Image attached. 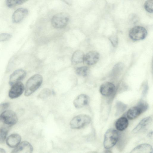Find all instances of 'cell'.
Instances as JSON below:
<instances>
[{
    "label": "cell",
    "instance_id": "obj_1",
    "mask_svg": "<svg viewBox=\"0 0 153 153\" xmlns=\"http://www.w3.org/2000/svg\"><path fill=\"white\" fill-rule=\"evenodd\" d=\"M42 82V77L40 74H36L30 77L26 84L25 95H30L39 88Z\"/></svg>",
    "mask_w": 153,
    "mask_h": 153
},
{
    "label": "cell",
    "instance_id": "obj_2",
    "mask_svg": "<svg viewBox=\"0 0 153 153\" xmlns=\"http://www.w3.org/2000/svg\"><path fill=\"white\" fill-rule=\"evenodd\" d=\"M70 19V16L65 12H61L56 14L51 20L53 26L57 29H61L65 27L68 25Z\"/></svg>",
    "mask_w": 153,
    "mask_h": 153
},
{
    "label": "cell",
    "instance_id": "obj_3",
    "mask_svg": "<svg viewBox=\"0 0 153 153\" xmlns=\"http://www.w3.org/2000/svg\"><path fill=\"white\" fill-rule=\"evenodd\" d=\"M119 138V134L116 130L112 128L108 129L104 135L103 142L104 148L109 149L112 147L116 144Z\"/></svg>",
    "mask_w": 153,
    "mask_h": 153
},
{
    "label": "cell",
    "instance_id": "obj_4",
    "mask_svg": "<svg viewBox=\"0 0 153 153\" xmlns=\"http://www.w3.org/2000/svg\"><path fill=\"white\" fill-rule=\"evenodd\" d=\"M90 117L87 115L80 114L74 117L71 121L70 126L73 129H80L89 124Z\"/></svg>",
    "mask_w": 153,
    "mask_h": 153
},
{
    "label": "cell",
    "instance_id": "obj_5",
    "mask_svg": "<svg viewBox=\"0 0 153 153\" xmlns=\"http://www.w3.org/2000/svg\"><path fill=\"white\" fill-rule=\"evenodd\" d=\"M0 120L4 124L10 126L16 124L18 117L14 112L7 110L4 111L0 114Z\"/></svg>",
    "mask_w": 153,
    "mask_h": 153
},
{
    "label": "cell",
    "instance_id": "obj_6",
    "mask_svg": "<svg viewBox=\"0 0 153 153\" xmlns=\"http://www.w3.org/2000/svg\"><path fill=\"white\" fill-rule=\"evenodd\" d=\"M147 33V31L145 28L142 26H136L130 29L129 36L132 40L138 41L144 39Z\"/></svg>",
    "mask_w": 153,
    "mask_h": 153
},
{
    "label": "cell",
    "instance_id": "obj_7",
    "mask_svg": "<svg viewBox=\"0 0 153 153\" xmlns=\"http://www.w3.org/2000/svg\"><path fill=\"white\" fill-rule=\"evenodd\" d=\"M24 86L20 82L16 83L12 85L8 95L11 99L18 97L23 93L24 90Z\"/></svg>",
    "mask_w": 153,
    "mask_h": 153
},
{
    "label": "cell",
    "instance_id": "obj_8",
    "mask_svg": "<svg viewBox=\"0 0 153 153\" xmlns=\"http://www.w3.org/2000/svg\"><path fill=\"white\" fill-rule=\"evenodd\" d=\"M26 72L22 69H18L14 71L10 77L9 84L10 85L20 82L25 77Z\"/></svg>",
    "mask_w": 153,
    "mask_h": 153
},
{
    "label": "cell",
    "instance_id": "obj_9",
    "mask_svg": "<svg viewBox=\"0 0 153 153\" xmlns=\"http://www.w3.org/2000/svg\"><path fill=\"white\" fill-rule=\"evenodd\" d=\"M100 54L98 52L90 51L85 55L84 62L88 65H93L98 62Z\"/></svg>",
    "mask_w": 153,
    "mask_h": 153
},
{
    "label": "cell",
    "instance_id": "obj_10",
    "mask_svg": "<svg viewBox=\"0 0 153 153\" xmlns=\"http://www.w3.org/2000/svg\"><path fill=\"white\" fill-rule=\"evenodd\" d=\"M115 89V86L113 83L107 82L101 85L100 88V91L102 95L108 96L113 94Z\"/></svg>",
    "mask_w": 153,
    "mask_h": 153
},
{
    "label": "cell",
    "instance_id": "obj_11",
    "mask_svg": "<svg viewBox=\"0 0 153 153\" xmlns=\"http://www.w3.org/2000/svg\"><path fill=\"white\" fill-rule=\"evenodd\" d=\"M33 151V148L31 144L27 141H24L19 143L12 153H30Z\"/></svg>",
    "mask_w": 153,
    "mask_h": 153
},
{
    "label": "cell",
    "instance_id": "obj_12",
    "mask_svg": "<svg viewBox=\"0 0 153 153\" xmlns=\"http://www.w3.org/2000/svg\"><path fill=\"white\" fill-rule=\"evenodd\" d=\"M28 13V10L25 8H20L16 10L13 13L12 19L15 23L21 22Z\"/></svg>",
    "mask_w": 153,
    "mask_h": 153
},
{
    "label": "cell",
    "instance_id": "obj_13",
    "mask_svg": "<svg viewBox=\"0 0 153 153\" xmlns=\"http://www.w3.org/2000/svg\"><path fill=\"white\" fill-rule=\"evenodd\" d=\"M89 100V98L87 95L85 94H81L75 98L73 103L76 108H80L87 105Z\"/></svg>",
    "mask_w": 153,
    "mask_h": 153
},
{
    "label": "cell",
    "instance_id": "obj_14",
    "mask_svg": "<svg viewBox=\"0 0 153 153\" xmlns=\"http://www.w3.org/2000/svg\"><path fill=\"white\" fill-rule=\"evenodd\" d=\"M153 149L152 146L147 143L140 144L133 149L131 153H152Z\"/></svg>",
    "mask_w": 153,
    "mask_h": 153
},
{
    "label": "cell",
    "instance_id": "obj_15",
    "mask_svg": "<svg viewBox=\"0 0 153 153\" xmlns=\"http://www.w3.org/2000/svg\"><path fill=\"white\" fill-rule=\"evenodd\" d=\"M21 140V136L18 134H13L10 135L7 138L6 143L11 148L16 147L20 143Z\"/></svg>",
    "mask_w": 153,
    "mask_h": 153
},
{
    "label": "cell",
    "instance_id": "obj_16",
    "mask_svg": "<svg viewBox=\"0 0 153 153\" xmlns=\"http://www.w3.org/2000/svg\"><path fill=\"white\" fill-rule=\"evenodd\" d=\"M85 55L84 53L82 51L80 50L76 51L72 56V63L74 65H77L82 62L84 61Z\"/></svg>",
    "mask_w": 153,
    "mask_h": 153
},
{
    "label": "cell",
    "instance_id": "obj_17",
    "mask_svg": "<svg viewBox=\"0 0 153 153\" xmlns=\"http://www.w3.org/2000/svg\"><path fill=\"white\" fill-rule=\"evenodd\" d=\"M152 121V119L150 117L143 118L133 130L132 132L134 133H137L149 124Z\"/></svg>",
    "mask_w": 153,
    "mask_h": 153
},
{
    "label": "cell",
    "instance_id": "obj_18",
    "mask_svg": "<svg viewBox=\"0 0 153 153\" xmlns=\"http://www.w3.org/2000/svg\"><path fill=\"white\" fill-rule=\"evenodd\" d=\"M142 112L140 108L137 106L132 107L127 111L126 116L130 120H133L138 117Z\"/></svg>",
    "mask_w": 153,
    "mask_h": 153
},
{
    "label": "cell",
    "instance_id": "obj_19",
    "mask_svg": "<svg viewBox=\"0 0 153 153\" xmlns=\"http://www.w3.org/2000/svg\"><path fill=\"white\" fill-rule=\"evenodd\" d=\"M128 125V121L127 118L125 117H122L117 120L115 126L117 130L123 131L127 127Z\"/></svg>",
    "mask_w": 153,
    "mask_h": 153
},
{
    "label": "cell",
    "instance_id": "obj_20",
    "mask_svg": "<svg viewBox=\"0 0 153 153\" xmlns=\"http://www.w3.org/2000/svg\"><path fill=\"white\" fill-rule=\"evenodd\" d=\"M89 72V68L86 66L78 67L76 70V73L77 75L83 77L87 76Z\"/></svg>",
    "mask_w": 153,
    "mask_h": 153
},
{
    "label": "cell",
    "instance_id": "obj_21",
    "mask_svg": "<svg viewBox=\"0 0 153 153\" xmlns=\"http://www.w3.org/2000/svg\"><path fill=\"white\" fill-rule=\"evenodd\" d=\"M116 111L115 115L118 116L123 113L126 109L127 105L121 102L118 101L116 104Z\"/></svg>",
    "mask_w": 153,
    "mask_h": 153
},
{
    "label": "cell",
    "instance_id": "obj_22",
    "mask_svg": "<svg viewBox=\"0 0 153 153\" xmlns=\"http://www.w3.org/2000/svg\"><path fill=\"white\" fill-rule=\"evenodd\" d=\"M8 131V128L6 127L2 126L0 128V143L4 142Z\"/></svg>",
    "mask_w": 153,
    "mask_h": 153
},
{
    "label": "cell",
    "instance_id": "obj_23",
    "mask_svg": "<svg viewBox=\"0 0 153 153\" xmlns=\"http://www.w3.org/2000/svg\"><path fill=\"white\" fill-rule=\"evenodd\" d=\"M25 2V0H6L7 6L9 7H12L21 5Z\"/></svg>",
    "mask_w": 153,
    "mask_h": 153
},
{
    "label": "cell",
    "instance_id": "obj_24",
    "mask_svg": "<svg viewBox=\"0 0 153 153\" xmlns=\"http://www.w3.org/2000/svg\"><path fill=\"white\" fill-rule=\"evenodd\" d=\"M124 66L122 62H119L116 64L112 69V74L114 75L117 74L122 70Z\"/></svg>",
    "mask_w": 153,
    "mask_h": 153
},
{
    "label": "cell",
    "instance_id": "obj_25",
    "mask_svg": "<svg viewBox=\"0 0 153 153\" xmlns=\"http://www.w3.org/2000/svg\"><path fill=\"white\" fill-rule=\"evenodd\" d=\"M144 7L148 12L153 13V0H147L144 3Z\"/></svg>",
    "mask_w": 153,
    "mask_h": 153
},
{
    "label": "cell",
    "instance_id": "obj_26",
    "mask_svg": "<svg viewBox=\"0 0 153 153\" xmlns=\"http://www.w3.org/2000/svg\"><path fill=\"white\" fill-rule=\"evenodd\" d=\"M51 93V91L49 89L45 88L40 92L38 95V97L41 99H44L49 96Z\"/></svg>",
    "mask_w": 153,
    "mask_h": 153
},
{
    "label": "cell",
    "instance_id": "obj_27",
    "mask_svg": "<svg viewBox=\"0 0 153 153\" xmlns=\"http://www.w3.org/2000/svg\"><path fill=\"white\" fill-rule=\"evenodd\" d=\"M137 106L140 108L142 113L146 111L148 108V104L143 100L140 101Z\"/></svg>",
    "mask_w": 153,
    "mask_h": 153
},
{
    "label": "cell",
    "instance_id": "obj_28",
    "mask_svg": "<svg viewBox=\"0 0 153 153\" xmlns=\"http://www.w3.org/2000/svg\"><path fill=\"white\" fill-rule=\"evenodd\" d=\"M10 34L3 33L0 34V42H4L9 40L11 37Z\"/></svg>",
    "mask_w": 153,
    "mask_h": 153
},
{
    "label": "cell",
    "instance_id": "obj_29",
    "mask_svg": "<svg viewBox=\"0 0 153 153\" xmlns=\"http://www.w3.org/2000/svg\"><path fill=\"white\" fill-rule=\"evenodd\" d=\"M109 40L114 47H115L117 46L118 44V39L116 37L112 36L110 37Z\"/></svg>",
    "mask_w": 153,
    "mask_h": 153
},
{
    "label": "cell",
    "instance_id": "obj_30",
    "mask_svg": "<svg viewBox=\"0 0 153 153\" xmlns=\"http://www.w3.org/2000/svg\"><path fill=\"white\" fill-rule=\"evenodd\" d=\"M9 106L8 102L3 103L0 105V111H2L7 109Z\"/></svg>",
    "mask_w": 153,
    "mask_h": 153
},
{
    "label": "cell",
    "instance_id": "obj_31",
    "mask_svg": "<svg viewBox=\"0 0 153 153\" xmlns=\"http://www.w3.org/2000/svg\"><path fill=\"white\" fill-rule=\"evenodd\" d=\"M68 5H71L72 3V0H61Z\"/></svg>",
    "mask_w": 153,
    "mask_h": 153
},
{
    "label": "cell",
    "instance_id": "obj_32",
    "mask_svg": "<svg viewBox=\"0 0 153 153\" xmlns=\"http://www.w3.org/2000/svg\"><path fill=\"white\" fill-rule=\"evenodd\" d=\"M149 137L151 138V137H152V131L150 132L148 134Z\"/></svg>",
    "mask_w": 153,
    "mask_h": 153
},
{
    "label": "cell",
    "instance_id": "obj_33",
    "mask_svg": "<svg viewBox=\"0 0 153 153\" xmlns=\"http://www.w3.org/2000/svg\"><path fill=\"white\" fill-rule=\"evenodd\" d=\"M0 153H5V150L2 148H0Z\"/></svg>",
    "mask_w": 153,
    "mask_h": 153
},
{
    "label": "cell",
    "instance_id": "obj_34",
    "mask_svg": "<svg viewBox=\"0 0 153 153\" xmlns=\"http://www.w3.org/2000/svg\"><path fill=\"white\" fill-rule=\"evenodd\" d=\"M25 0V1L26 2V1L28 0Z\"/></svg>",
    "mask_w": 153,
    "mask_h": 153
}]
</instances>
